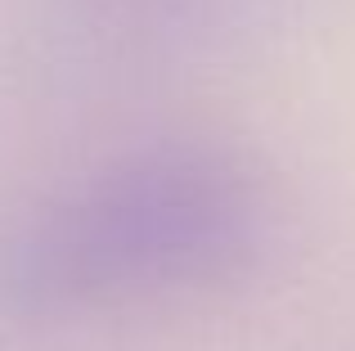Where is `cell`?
Here are the masks:
<instances>
[{"mask_svg":"<svg viewBox=\"0 0 355 351\" xmlns=\"http://www.w3.org/2000/svg\"><path fill=\"white\" fill-rule=\"evenodd\" d=\"M270 203L216 144H153L104 162L14 239L9 284L45 311L135 307L234 280L266 243Z\"/></svg>","mask_w":355,"mask_h":351,"instance_id":"6da1fadb","label":"cell"}]
</instances>
